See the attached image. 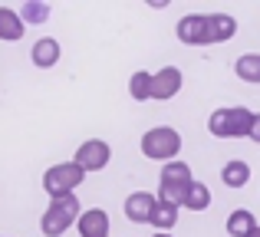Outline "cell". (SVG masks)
Instances as JSON below:
<instances>
[{"instance_id":"cell-12","label":"cell","mask_w":260,"mask_h":237,"mask_svg":"<svg viewBox=\"0 0 260 237\" xmlns=\"http://www.w3.org/2000/svg\"><path fill=\"white\" fill-rule=\"evenodd\" d=\"M234 33H237V20L231 13H208V37L214 46L234 40Z\"/></svg>"},{"instance_id":"cell-2","label":"cell","mask_w":260,"mask_h":237,"mask_svg":"<svg viewBox=\"0 0 260 237\" xmlns=\"http://www.w3.org/2000/svg\"><path fill=\"white\" fill-rule=\"evenodd\" d=\"M79 214H83V208H79L76 194L50 198V208H46L43 218H40V231H43V237H63L79 221Z\"/></svg>"},{"instance_id":"cell-22","label":"cell","mask_w":260,"mask_h":237,"mask_svg":"<svg viewBox=\"0 0 260 237\" xmlns=\"http://www.w3.org/2000/svg\"><path fill=\"white\" fill-rule=\"evenodd\" d=\"M155 237H172V234H158V231H155Z\"/></svg>"},{"instance_id":"cell-13","label":"cell","mask_w":260,"mask_h":237,"mask_svg":"<svg viewBox=\"0 0 260 237\" xmlns=\"http://www.w3.org/2000/svg\"><path fill=\"white\" fill-rule=\"evenodd\" d=\"M23 33H26V23L20 20V10L0 7V40L4 43H17V40H23Z\"/></svg>"},{"instance_id":"cell-5","label":"cell","mask_w":260,"mask_h":237,"mask_svg":"<svg viewBox=\"0 0 260 237\" xmlns=\"http://www.w3.org/2000/svg\"><path fill=\"white\" fill-rule=\"evenodd\" d=\"M73 161H76L86 175L89 172H102V168L112 161V148H109V142H102V139H86L83 145L76 148Z\"/></svg>"},{"instance_id":"cell-23","label":"cell","mask_w":260,"mask_h":237,"mask_svg":"<svg viewBox=\"0 0 260 237\" xmlns=\"http://www.w3.org/2000/svg\"><path fill=\"white\" fill-rule=\"evenodd\" d=\"M250 237H260V227H257V231H254V234H250Z\"/></svg>"},{"instance_id":"cell-15","label":"cell","mask_w":260,"mask_h":237,"mask_svg":"<svg viewBox=\"0 0 260 237\" xmlns=\"http://www.w3.org/2000/svg\"><path fill=\"white\" fill-rule=\"evenodd\" d=\"M191 181H194V175H191L188 161L175 158V161H168V165H161V178H158V185H191Z\"/></svg>"},{"instance_id":"cell-6","label":"cell","mask_w":260,"mask_h":237,"mask_svg":"<svg viewBox=\"0 0 260 237\" xmlns=\"http://www.w3.org/2000/svg\"><path fill=\"white\" fill-rule=\"evenodd\" d=\"M175 37L184 46H211L208 37V13H184L175 26Z\"/></svg>"},{"instance_id":"cell-14","label":"cell","mask_w":260,"mask_h":237,"mask_svg":"<svg viewBox=\"0 0 260 237\" xmlns=\"http://www.w3.org/2000/svg\"><path fill=\"white\" fill-rule=\"evenodd\" d=\"M221 181H224L228 188H244V185L250 181V165H247L244 158H231L228 165L221 168Z\"/></svg>"},{"instance_id":"cell-20","label":"cell","mask_w":260,"mask_h":237,"mask_svg":"<svg viewBox=\"0 0 260 237\" xmlns=\"http://www.w3.org/2000/svg\"><path fill=\"white\" fill-rule=\"evenodd\" d=\"M20 20L23 23H46L50 20V7L40 4V0H26L23 10H20Z\"/></svg>"},{"instance_id":"cell-8","label":"cell","mask_w":260,"mask_h":237,"mask_svg":"<svg viewBox=\"0 0 260 237\" xmlns=\"http://www.w3.org/2000/svg\"><path fill=\"white\" fill-rule=\"evenodd\" d=\"M155 205H158V194H152V191H135V194H128L125 198V218L132 221V224H152V211H155Z\"/></svg>"},{"instance_id":"cell-9","label":"cell","mask_w":260,"mask_h":237,"mask_svg":"<svg viewBox=\"0 0 260 237\" xmlns=\"http://www.w3.org/2000/svg\"><path fill=\"white\" fill-rule=\"evenodd\" d=\"M59 56H63V46H59L56 37H40L30 50V63L37 70H53L59 63Z\"/></svg>"},{"instance_id":"cell-17","label":"cell","mask_w":260,"mask_h":237,"mask_svg":"<svg viewBox=\"0 0 260 237\" xmlns=\"http://www.w3.org/2000/svg\"><path fill=\"white\" fill-rule=\"evenodd\" d=\"M234 73L244 83H260V53H241L234 63Z\"/></svg>"},{"instance_id":"cell-21","label":"cell","mask_w":260,"mask_h":237,"mask_svg":"<svg viewBox=\"0 0 260 237\" xmlns=\"http://www.w3.org/2000/svg\"><path fill=\"white\" fill-rule=\"evenodd\" d=\"M250 142L260 145V112H254V125H250Z\"/></svg>"},{"instance_id":"cell-10","label":"cell","mask_w":260,"mask_h":237,"mask_svg":"<svg viewBox=\"0 0 260 237\" xmlns=\"http://www.w3.org/2000/svg\"><path fill=\"white\" fill-rule=\"evenodd\" d=\"M76 231L79 237H109V214L102 208H89V211L79 214Z\"/></svg>"},{"instance_id":"cell-18","label":"cell","mask_w":260,"mask_h":237,"mask_svg":"<svg viewBox=\"0 0 260 237\" xmlns=\"http://www.w3.org/2000/svg\"><path fill=\"white\" fill-rule=\"evenodd\" d=\"M128 96H132L135 103H148V99H152V73L135 70L132 76H128Z\"/></svg>"},{"instance_id":"cell-4","label":"cell","mask_w":260,"mask_h":237,"mask_svg":"<svg viewBox=\"0 0 260 237\" xmlns=\"http://www.w3.org/2000/svg\"><path fill=\"white\" fill-rule=\"evenodd\" d=\"M83 181H86V172L76 161H59V165L43 172V191L50 198H66V194H76V188Z\"/></svg>"},{"instance_id":"cell-7","label":"cell","mask_w":260,"mask_h":237,"mask_svg":"<svg viewBox=\"0 0 260 237\" xmlns=\"http://www.w3.org/2000/svg\"><path fill=\"white\" fill-rule=\"evenodd\" d=\"M184 86V76L178 66H161L158 73H152V99L155 103H168L181 92Z\"/></svg>"},{"instance_id":"cell-16","label":"cell","mask_w":260,"mask_h":237,"mask_svg":"<svg viewBox=\"0 0 260 237\" xmlns=\"http://www.w3.org/2000/svg\"><path fill=\"white\" fill-rule=\"evenodd\" d=\"M178 224V208L168 205V201H158L152 211V227L158 234H172V227Z\"/></svg>"},{"instance_id":"cell-11","label":"cell","mask_w":260,"mask_h":237,"mask_svg":"<svg viewBox=\"0 0 260 237\" xmlns=\"http://www.w3.org/2000/svg\"><path fill=\"white\" fill-rule=\"evenodd\" d=\"M257 218L254 211H247V208H237V211L228 214V221H224V231H228V237H250L257 231Z\"/></svg>"},{"instance_id":"cell-1","label":"cell","mask_w":260,"mask_h":237,"mask_svg":"<svg viewBox=\"0 0 260 237\" xmlns=\"http://www.w3.org/2000/svg\"><path fill=\"white\" fill-rule=\"evenodd\" d=\"M250 125H254V112L247 106H224L208 119V132L214 139H250Z\"/></svg>"},{"instance_id":"cell-3","label":"cell","mask_w":260,"mask_h":237,"mask_svg":"<svg viewBox=\"0 0 260 237\" xmlns=\"http://www.w3.org/2000/svg\"><path fill=\"white\" fill-rule=\"evenodd\" d=\"M178 152H181V135H178V128H172V125H155L142 135V155H145V158L168 165V161L178 158Z\"/></svg>"},{"instance_id":"cell-19","label":"cell","mask_w":260,"mask_h":237,"mask_svg":"<svg viewBox=\"0 0 260 237\" xmlns=\"http://www.w3.org/2000/svg\"><path fill=\"white\" fill-rule=\"evenodd\" d=\"M208 205H211V188L204 185V181H191L184 208H188V211H208Z\"/></svg>"}]
</instances>
